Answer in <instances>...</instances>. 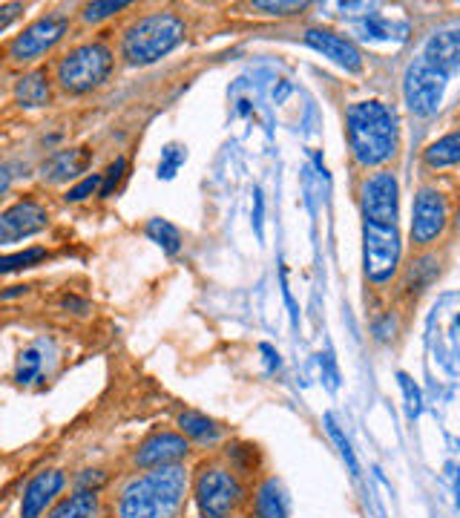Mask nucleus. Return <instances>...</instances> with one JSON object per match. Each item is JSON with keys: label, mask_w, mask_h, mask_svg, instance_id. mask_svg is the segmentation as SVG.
Wrapping results in <instances>:
<instances>
[{"label": "nucleus", "mask_w": 460, "mask_h": 518, "mask_svg": "<svg viewBox=\"0 0 460 518\" xmlns=\"http://www.w3.org/2000/svg\"><path fill=\"white\" fill-rule=\"evenodd\" d=\"M187 493V472L159 467L133 478L118 495V518H176Z\"/></svg>", "instance_id": "f257e3e1"}, {"label": "nucleus", "mask_w": 460, "mask_h": 518, "mask_svg": "<svg viewBox=\"0 0 460 518\" xmlns=\"http://www.w3.org/2000/svg\"><path fill=\"white\" fill-rule=\"evenodd\" d=\"M345 133L357 165H386L397 153V121L389 107L380 101L351 104L345 113Z\"/></svg>", "instance_id": "f03ea898"}, {"label": "nucleus", "mask_w": 460, "mask_h": 518, "mask_svg": "<svg viewBox=\"0 0 460 518\" xmlns=\"http://www.w3.org/2000/svg\"><path fill=\"white\" fill-rule=\"evenodd\" d=\"M187 35V26L176 12H153L124 32L121 55L133 67H150L167 58Z\"/></svg>", "instance_id": "7ed1b4c3"}, {"label": "nucleus", "mask_w": 460, "mask_h": 518, "mask_svg": "<svg viewBox=\"0 0 460 518\" xmlns=\"http://www.w3.org/2000/svg\"><path fill=\"white\" fill-rule=\"evenodd\" d=\"M113 52L104 44H81L69 49L58 64V84L69 95H84L107 84L113 72Z\"/></svg>", "instance_id": "20e7f679"}, {"label": "nucleus", "mask_w": 460, "mask_h": 518, "mask_svg": "<svg viewBox=\"0 0 460 518\" xmlns=\"http://www.w3.org/2000/svg\"><path fill=\"white\" fill-rule=\"evenodd\" d=\"M242 484L230 470L205 467L196 478V507L202 518H230L242 504Z\"/></svg>", "instance_id": "39448f33"}, {"label": "nucleus", "mask_w": 460, "mask_h": 518, "mask_svg": "<svg viewBox=\"0 0 460 518\" xmlns=\"http://www.w3.org/2000/svg\"><path fill=\"white\" fill-rule=\"evenodd\" d=\"M446 72L437 70L432 61H426L423 55L414 58L403 78V95L409 110L417 116H435L440 101H443V90H446Z\"/></svg>", "instance_id": "423d86ee"}, {"label": "nucleus", "mask_w": 460, "mask_h": 518, "mask_svg": "<svg viewBox=\"0 0 460 518\" xmlns=\"http://www.w3.org/2000/svg\"><path fill=\"white\" fill-rule=\"evenodd\" d=\"M363 259H366V277L371 283H386L397 271L400 262V234L397 225H377L363 222Z\"/></svg>", "instance_id": "0eeeda50"}, {"label": "nucleus", "mask_w": 460, "mask_h": 518, "mask_svg": "<svg viewBox=\"0 0 460 518\" xmlns=\"http://www.w3.org/2000/svg\"><path fill=\"white\" fill-rule=\"evenodd\" d=\"M69 15L67 12H49L44 18L32 21L23 29L21 35L12 41L9 47V58L15 64H32L38 58H44L49 49H55L61 44V38L67 35Z\"/></svg>", "instance_id": "6e6552de"}, {"label": "nucleus", "mask_w": 460, "mask_h": 518, "mask_svg": "<svg viewBox=\"0 0 460 518\" xmlns=\"http://www.w3.org/2000/svg\"><path fill=\"white\" fill-rule=\"evenodd\" d=\"M397 205H400V188L389 170L374 173L363 185V213L368 222L377 225H394L397 222Z\"/></svg>", "instance_id": "1a4fd4ad"}, {"label": "nucleus", "mask_w": 460, "mask_h": 518, "mask_svg": "<svg viewBox=\"0 0 460 518\" xmlns=\"http://www.w3.org/2000/svg\"><path fill=\"white\" fill-rule=\"evenodd\" d=\"M46 225H49V213L41 202H35V199L15 202L12 208L0 213V245L41 234Z\"/></svg>", "instance_id": "9d476101"}, {"label": "nucleus", "mask_w": 460, "mask_h": 518, "mask_svg": "<svg viewBox=\"0 0 460 518\" xmlns=\"http://www.w3.org/2000/svg\"><path fill=\"white\" fill-rule=\"evenodd\" d=\"M446 228V202L432 188H423L414 199L412 216V239L414 245H429L435 242L440 231Z\"/></svg>", "instance_id": "9b49d317"}, {"label": "nucleus", "mask_w": 460, "mask_h": 518, "mask_svg": "<svg viewBox=\"0 0 460 518\" xmlns=\"http://www.w3.org/2000/svg\"><path fill=\"white\" fill-rule=\"evenodd\" d=\"M187 441L176 432H156L150 435L136 452V464L144 470H159V467H173L182 458H187Z\"/></svg>", "instance_id": "f8f14e48"}, {"label": "nucleus", "mask_w": 460, "mask_h": 518, "mask_svg": "<svg viewBox=\"0 0 460 518\" xmlns=\"http://www.w3.org/2000/svg\"><path fill=\"white\" fill-rule=\"evenodd\" d=\"M67 475L61 470H41L23 490L21 498V518H41L46 507L55 501V495L64 490Z\"/></svg>", "instance_id": "ddd939ff"}, {"label": "nucleus", "mask_w": 460, "mask_h": 518, "mask_svg": "<svg viewBox=\"0 0 460 518\" xmlns=\"http://www.w3.org/2000/svg\"><path fill=\"white\" fill-rule=\"evenodd\" d=\"M305 44L322 52L325 58H331L334 64H340L348 72L363 70V52L354 47L348 38L331 32V29H308L305 32Z\"/></svg>", "instance_id": "4468645a"}, {"label": "nucleus", "mask_w": 460, "mask_h": 518, "mask_svg": "<svg viewBox=\"0 0 460 518\" xmlns=\"http://www.w3.org/2000/svg\"><path fill=\"white\" fill-rule=\"evenodd\" d=\"M92 162V153L87 147H72V150H55L41 167V176L46 182H69L81 176Z\"/></svg>", "instance_id": "2eb2a0df"}, {"label": "nucleus", "mask_w": 460, "mask_h": 518, "mask_svg": "<svg viewBox=\"0 0 460 518\" xmlns=\"http://www.w3.org/2000/svg\"><path fill=\"white\" fill-rule=\"evenodd\" d=\"M423 58L432 61L437 70H443L446 75L460 67V29H449L432 35V41L423 49Z\"/></svg>", "instance_id": "dca6fc26"}, {"label": "nucleus", "mask_w": 460, "mask_h": 518, "mask_svg": "<svg viewBox=\"0 0 460 518\" xmlns=\"http://www.w3.org/2000/svg\"><path fill=\"white\" fill-rule=\"evenodd\" d=\"M49 78H46L44 70L26 72L21 81L15 84V101L26 107V110H38V107H46L49 104Z\"/></svg>", "instance_id": "f3484780"}, {"label": "nucleus", "mask_w": 460, "mask_h": 518, "mask_svg": "<svg viewBox=\"0 0 460 518\" xmlns=\"http://www.w3.org/2000/svg\"><path fill=\"white\" fill-rule=\"evenodd\" d=\"M46 518H98V495L92 490H78L69 498H61Z\"/></svg>", "instance_id": "a211bd4d"}, {"label": "nucleus", "mask_w": 460, "mask_h": 518, "mask_svg": "<svg viewBox=\"0 0 460 518\" xmlns=\"http://www.w3.org/2000/svg\"><path fill=\"white\" fill-rule=\"evenodd\" d=\"M256 518H288V504L279 490L276 478H268L256 490Z\"/></svg>", "instance_id": "6ab92c4d"}, {"label": "nucleus", "mask_w": 460, "mask_h": 518, "mask_svg": "<svg viewBox=\"0 0 460 518\" xmlns=\"http://www.w3.org/2000/svg\"><path fill=\"white\" fill-rule=\"evenodd\" d=\"M423 162L429 167H449L460 165V130L443 136L432 142L426 150H423Z\"/></svg>", "instance_id": "aec40b11"}, {"label": "nucleus", "mask_w": 460, "mask_h": 518, "mask_svg": "<svg viewBox=\"0 0 460 518\" xmlns=\"http://www.w3.org/2000/svg\"><path fill=\"white\" fill-rule=\"evenodd\" d=\"M179 429H182L187 438L199 441V444H210L219 438V426L216 421H210L202 412H182L179 415Z\"/></svg>", "instance_id": "412c9836"}, {"label": "nucleus", "mask_w": 460, "mask_h": 518, "mask_svg": "<svg viewBox=\"0 0 460 518\" xmlns=\"http://www.w3.org/2000/svg\"><path fill=\"white\" fill-rule=\"evenodd\" d=\"M144 234L150 236L164 254H179V248H182V234H179V228L170 225L167 219H150L147 228H144Z\"/></svg>", "instance_id": "4be33fe9"}, {"label": "nucleus", "mask_w": 460, "mask_h": 518, "mask_svg": "<svg viewBox=\"0 0 460 518\" xmlns=\"http://www.w3.org/2000/svg\"><path fill=\"white\" fill-rule=\"evenodd\" d=\"M41 369H44V346H32V349H26L18 357L15 380L18 383H32L35 377L41 375Z\"/></svg>", "instance_id": "5701e85b"}, {"label": "nucleus", "mask_w": 460, "mask_h": 518, "mask_svg": "<svg viewBox=\"0 0 460 518\" xmlns=\"http://www.w3.org/2000/svg\"><path fill=\"white\" fill-rule=\"evenodd\" d=\"M41 259H46L44 248H26V251H18V254H6V257H0V274H12V271H21V268H32Z\"/></svg>", "instance_id": "b1692460"}, {"label": "nucleus", "mask_w": 460, "mask_h": 518, "mask_svg": "<svg viewBox=\"0 0 460 518\" xmlns=\"http://www.w3.org/2000/svg\"><path fill=\"white\" fill-rule=\"evenodd\" d=\"M184 159H187V150H184L182 144H167V147L161 150L159 179H173V176L179 173V167L184 165Z\"/></svg>", "instance_id": "393cba45"}, {"label": "nucleus", "mask_w": 460, "mask_h": 518, "mask_svg": "<svg viewBox=\"0 0 460 518\" xmlns=\"http://www.w3.org/2000/svg\"><path fill=\"white\" fill-rule=\"evenodd\" d=\"M127 6H130L127 0H95V3H87V9H84V21H87V24H98V21L110 18V15L121 12V9H127Z\"/></svg>", "instance_id": "a878e982"}, {"label": "nucleus", "mask_w": 460, "mask_h": 518, "mask_svg": "<svg viewBox=\"0 0 460 518\" xmlns=\"http://www.w3.org/2000/svg\"><path fill=\"white\" fill-rule=\"evenodd\" d=\"M325 426H328V435L334 438V444L340 447V455L345 458V464H348L351 475H357V472H360V467H357V458H354V452H351V447H348V441L343 438V432H340L337 421H334L331 415H325Z\"/></svg>", "instance_id": "bb28decb"}, {"label": "nucleus", "mask_w": 460, "mask_h": 518, "mask_svg": "<svg viewBox=\"0 0 460 518\" xmlns=\"http://www.w3.org/2000/svg\"><path fill=\"white\" fill-rule=\"evenodd\" d=\"M101 179H104V176L92 173V176H87V179H81L75 188H69L64 199H67V202H84V199H90L95 190H101Z\"/></svg>", "instance_id": "cd10ccee"}, {"label": "nucleus", "mask_w": 460, "mask_h": 518, "mask_svg": "<svg viewBox=\"0 0 460 518\" xmlns=\"http://www.w3.org/2000/svg\"><path fill=\"white\" fill-rule=\"evenodd\" d=\"M124 170H127V162L118 156L113 165L107 167L104 179H101V196H113V190L118 188V182L124 179Z\"/></svg>", "instance_id": "c85d7f7f"}, {"label": "nucleus", "mask_w": 460, "mask_h": 518, "mask_svg": "<svg viewBox=\"0 0 460 518\" xmlns=\"http://www.w3.org/2000/svg\"><path fill=\"white\" fill-rule=\"evenodd\" d=\"M228 458L236 464V470L248 472L253 470V464H256V449L245 447V444H236V447L228 449Z\"/></svg>", "instance_id": "c756f323"}, {"label": "nucleus", "mask_w": 460, "mask_h": 518, "mask_svg": "<svg viewBox=\"0 0 460 518\" xmlns=\"http://www.w3.org/2000/svg\"><path fill=\"white\" fill-rule=\"evenodd\" d=\"M400 380V389H403V395H406V406H409V415H417L420 412V389L414 386V380L406 372H400L397 375Z\"/></svg>", "instance_id": "7c9ffc66"}, {"label": "nucleus", "mask_w": 460, "mask_h": 518, "mask_svg": "<svg viewBox=\"0 0 460 518\" xmlns=\"http://www.w3.org/2000/svg\"><path fill=\"white\" fill-rule=\"evenodd\" d=\"M308 3H256V9H262V12H271V15H291V12H302Z\"/></svg>", "instance_id": "2f4dec72"}, {"label": "nucleus", "mask_w": 460, "mask_h": 518, "mask_svg": "<svg viewBox=\"0 0 460 518\" xmlns=\"http://www.w3.org/2000/svg\"><path fill=\"white\" fill-rule=\"evenodd\" d=\"M98 484H104V472L101 470H84L78 475V487H81V490H92V493H95Z\"/></svg>", "instance_id": "473e14b6"}, {"label": "nucleus", "mask_w": 460, "mask_h": 518, "mask_svg": "<svg viewBox=\"0 0 460 518\" xmlns=\"http://www.w3.org/2000/svg\"><path fill=\"white\" fill-rule=\"evenodd\" d=\"M23 12V3H6V6H0V29H6V26L12 24V21H18Z\"/></svg>", "instance_id": "72a5a7b5"}, {"label": "nucleus", "mask_w": 460, "mask_h": 518, "mask_svg": "<svg viewBox=\"0 0 460 518\" xmlns=\"http://www.w3.org/2000/svg\"><path fill=\"white\" fill-rule=\"evenodd\" d=\"M262 354L268 357V369H276V366H279V354H276L271 346H262Z\"/></svg>", "instance_id": "f704fd0d"}, {"label": "nucleus", "mask_w": 460, "mask_h": 518, "mask_svg": "<svg viewBox=\"0 0 460 518\" xmlns=\"http://www.w3.org/2000/svg\"><path fill=\"white\" fill-rule=\"evenodd\" d=\"M9 182H12V176H9V170L6 167H0V196L9 190Z\"/></svg>", "instance_id": "c9c22d12"}, {"label": "nucleus", "mask_w": 460, "mask_h": 518, "mask_svg": "<svg viewBox=\"0 0 460 518\" xmlns=\"http://www.w3.org/2000/svg\"><path fill=\"white\" fill-rule=\"evenodd\" d=\"M458 498H460V481H458Z\"/></svg>", "instance_id": "e433bc0d"}, {"label": "nucleus", "mask_w": 460, "mask_h": 518, "mask_svg": "<svg viewBox=\"0 0 460 518\" xmlns=\"http://www.w3.org/2000/svg\"><path fill=\"white\" fill-rule=\"evenodd\" d=\"M458 326H460V320H458Z\"/></svg>", "instance_id": "4c0bfd02"}]
</instances>
